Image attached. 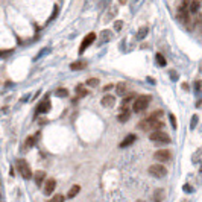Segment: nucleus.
<instances>
[{
    "label": "nucleus",
    "instance_id": "nucleus-1",
    "mask_svg": "<svg viewBox=\"0 0 202 202\" xmlns=\"http://www.w3.org/2000/svg\"><path fill=\"white\" fill-rule=\"evenodd\" d=\"M160 116H163V112L161 111H157V112H154V114H150L149 117H146L145 120H141L138 125H137V128L138 129H143V131H161V129L164 128V123L163 122H160L158 119H160Z\"/></svg>",
    "mask_w": 202,
    "mask_h": 202
},
{
    "label": "nucleus",
    "instance_id": "nucleus-2",
    "mask_svg": "<svg viewBox=\"0 0 202 202\" xmlns=\"http://www.w3.org/2000/svg\"><path fill=\"white\" fill-rule=\"evenodd\" d=\"M149 140L155 145H167L170 143V137L163 131H154L149 134Z\"/></svg>",
    "mask_w": 202,
    "mask_h": 202
},
{
    "label": "nucleus",
    "instance_id": "nucleus-3",
    "mask_svg": "<svg viewBox=\"0 0 202 202\" xmlns=\"http://www.w3.org/2000/svg\"><path fill=\"white\" fill-rule=\"evenodd\" d=\"M149 103H150V96H140L134 102L132 110H134V112H141V111H145L149 107Z\"/></svg>",
    "mask_w": 202,
    "mask_h": 202
},
{
    "label": "nucleus",
    "instance_id": "nucleus-4",
    "mask_svg": "<svg viewBox=\"0 0 202 202\" xmlns=\"http://www.w3.org/2000/svg\"><path fill=\"white\" fill-rule=\"evenodd\" d=\"M149 173H150L154 178L161 179V178H164L166 175H167V169L161 164H152V166H149Z\"/></svg>",
    "mask_w": 202,
    "mask_h": 202
},
{
    "label": "nucleus",
    "instance_id": "nucleus-5",
    "mask_svg": "<svg viewBox=\"0 0 202 202\" xmlns=\"http://www.w3.org/2000/svg\"><path fill=\"white\" fill-rule=\"evenodd\" d=\"M17 169H19L20 175L24 178V179H31L32 178V170L29 164L24 161V160H17Z\"/></svg>",
    "mask_w": 202,
    "mask_h": 202
},
{
    "label": "nucleus",
    "instance_id": "nucleus-6",
    "mask_svg": "<svg viewBox=\"0 0 202 202\" xmlns=\"http://www.w3.org/2000/svg\"><path fill=\"white\" fill-rule=\"evenodd\" d=\"M96 40V34L94 32H90V34H87L85 35V38L82 40V44H81V47H79V53H84L90 46L93 44V41Z\"/></svg>",
    "mask_w": 202,
    "mask_h": 202
},
{
    "label": "nucleus",
    "instance_id": "nucleus-7",
    "mask_svg": "<svg viewBox=\"0 0 202 202\" xmlns=\"http://www.w3.org/2000/svg\"><path fill=\"white\" fill-rule=\"evenodd\" d=\"M176 17L178 20L181 21V23H188V20H190V12H188V8H185V6H179L178 8V11H176Z\"/></svg>",
    "mask_w": 202,
    "mask_h": 202
},
{
    "label": "nucleus",
    "instance_id": "nucleus-8",
    "mask_svg": "<svg viewBox=\"0 0 202 202\" xmlns=\"http://www.w3.org/2000/svg\"><path fill=\"white\" fill-rule=\"evenodd\" d=\"M154 157H155V160H158V161H169V160H170V150L160 149V150H157V152L154 154Z\"/></svg>",
    "mask_w": 202,
    "mask_h": 202
},
{
    "label": "nucleus",
    "instance_id": "nucleus-9",
    "mask_svg": "<svg viewBox=\"0 0 202 202\" xmlns=\"http://www.w3.org/2000/svg\"><path fill=\"white\" fill-rule=\"evenodd\" d=\"M56 187V181L55 179H52V178H49L47 181H46V184H44V195H52L53 193V190H55Z\"/></svg>",
    "mask_w": 202,
    "mask_h": 202
},
{
    "label": "nucleus",
    "instance_id": "nucleus-10",
    "mask_svg": "<svg viewBox=\"0 0 202 202\" xmlns=\"http://www.w3.org/2000/svg\"><path fill=\"white\" fill-rule=\"evenodd\" d=\"M49 111H50V100H49V99H44L43 102H40V105H38V108H37V112L46 114V112H49Z\"/></svg>",
    "mask_w": 202,
    "mask_h": 202
},
{
    "label": "nucleus",
    "instance_id": "nucleus-11",
    "mask_svg": "<svg viewBox=\"0 0 202 202\" xmlns=\"http://www.w3.org/2000/svg\"><path fill=\"white\" fill-rule=\"evenodd\" d=\"M100 103H102L103 107H107V108H111V107L116 105V97L111 96V94H107V96L102 97V102H100Z\"/></svg>",
    "mask_w": 202,
    "mask_h": 202
},
{
    "label": "nucleus",
    "instance_id": "nucleus-12",
    "mask_svg": "<svg viewBox=\"0 0 202 202\" xmlns=\"http://www.w3.org/2000/svg\"><path fill=\"white\" fill-rule=\"evenodd\" d=\"M166 193L163 188H157V190H154V193H152V201L154 202H163Z\"/></svg>",
    "mask_w": 202,
    "mask_h": 202
},
{
    "label": "nucleus",
    "instance_id": "nucleus-13",
    "mask_svg": "<svg viewBox=\"0 0 202 202\" xmlns=\"http://www.w3.org/2000/svg\"><path fill=\"white\" fill-rule=\"evenodd\" d=\"M201 9V0H191L190 5H188V12L191 14H198Z\"/></svg>",
    "mask_w": 202,
    "mask_h": 202
},
{
    "label": "nucleus",
    "instance_id": "nucleus-14",
    "mask_svg": "<svg viewBox=\"0 0 202 202\" xmlns=\"http://www.w3.org/2000/svg\"><path fill=\"white\" fill-rule=\"evenodd\" d=\"M116 93H117V96H125V94H128V84H125V82L117 84V85H116Z\"/></svg>",
    "mask_w": 202,
    "mask_h": 202
},
{
    "label": "nucleus",
    "instance_id": "nucleus-15",
    "mask_svg": "<svg viewBox=\"0 0 202 202\" xmlns=\"http://www.w3.org/2000/svg\"><path fill=\"white\" fill-rule=\"evenodd\" d=\"M129 117H131V111L129 110H122V112L117 116V120L120 122V123H125V122H128Z\"/></svg>",
    "mask_w": 202,
    "mask_h": 202
},
{
    "label": "nucleus",
    "instance_id": "nucleus-16",
    "mask_svg": "<svg viewBox=\"0 0 202 202\" xmlns=\"http://www.w3.org/2000/svg\"><path fill=\"white\" fill-rule=\"evenodd\" d=\"M44 178H46V173H44L43 170H38V172H35V175H34L35 184H37L38 187H41V184H43V181H44Z\"/></svg>",
    "mask_w": 202,
    "mask_h": 202
},
{
    "label": "nucleus",
    "instance_id": "nucleus-17",
    "mask_svg": "<svg viewBox=\"0 0 202 202\" xmlns=\"http://www.w3.org/2000/svg\"><path fill=\"white\" fill-rule=\"evenodd\" d=\"M132 100H134V94L131 93V94H128V96H126V97L122 100V105H120V107H122V110H128L129 103H131Z\"/></svg>",
    "mask_w": 202,
    "mask_h": 202
},
{
    "label": "nucleus",
    "instance_id": "nucleus-18",
    "mask_svg": "<svg viewBox=\"0 0 202 202\" xmlns=\"http://www.w3.org/2000/svg\"><path fill=\"white\" fill-rule=\"evenodd\" d=\"M134 140H135V135H134V134H129L128 137H125V140L120 143V147H126V146H129V145H132Z\"/></svg>",
    "mask_w": 202,
    "mask_h": 202
},
{
    "label": "nucleus",
    "instance_id": "nucleus-19",
    "mask_svg": "<svg viewBox=\"0 0 202 202\" xmlns=\"http://www.w3.org/2000/svg\"><path fill=\"white\" fill-rule=\"evenodd\" d=\"M85 65H87L85 62H82V61H76V62H73V64L70 65V69H72V70H82Z\"/></svg>",
    "mask_w": 202,
    "mask_h": 202
},
{
    "label": "nucleus",
    "instance_id": "nucleus-20",
    "mask_svg": "<svg viewBox=\"0 0 202 202\" xmlns=\"http://www.w3.org/2000/svg\"><path fill=\"white\" fill-rule=\"evenodd\" d=\"M79 190H81V187H79V185H73V187L70 188V191H69V195H67V196H69V199H72V198H74V196H76V195L79 193Z\"/></svg>",
    "mask_w": 202,
    "mask_h": 202
},
{
    "label": "nucleus",
    "instance_id": "nucleus-21",
    "mask_svg": "<svg viewBox=\"0 0 202 202\" xmlns=\"http://www.w3.org/2000/svg\"><path fill=\"white\" fill-rule=\"evenodd\" d=\"M155 59H157L158 65H161V67H166V58L161 55V53H157V55H155Z\"/></svg>",
    "mask_w": 202,
    "mask_h": 202
},
{
    "label": "nucleus",
    "instance_id": "nucleus-22",
    "mask_svg": "<svg viewBox=\"0 0 202 202\" xmlns=\"http://www.w3.org/2000/svg\"><path fill=\"white\" fill-rule=\"evenodd\" d=\"M87 93H88V91H87L84 87H81V85H78V87H76V94H78L79 97H85V96H87Z\"/></svg>",
    "mask_w": 202,
    "mask_h": 202
},
{
    "label": "nucleus",
    "instance_id": "nucleus-23",
    "mask_svg": "<svg viewBox=\"0 0 202 202\" xmlns=\"http://www.w3.org/2000/svg\"><path fill=\"white\" fill-rule=\"evenodd\" d=\"M40 135V134H37V135H32V137H29L27 140H26V147H31L35 145V140H37V137Z\"/></svg>",
    "mask_w": 202,
    "mask_h": 202
},
{
    "label": "nucleus",
    "instance_id": "nucleus-24",
    "mask_svg": "<svg viewBox=\"0 0 202 202\" xmlns=\"http://www.w3.org/2000/svg\"><path fill=\"white\" fill-rule=\"evenodd\" d=\"M146 34H147L146 26H145V27H140V31H138V34H137V38H138V40H143V38L146 37Z\"/></svg>",
    "mask_w": 202,
    "mask_h": 202
},
{
    "label": "nucleus",
    "instance_id": "nucleus-25",
    "mask_svg": "<svg viewBox=\"0 0 202 202\" xmlns=\"http://www.w3.org/2000/svg\"><path fill=\"white\" fill-rule=\"evenodd\" d=\"M87 85H88V87H93V88L97 87V85H99V79H96V78H90V79L87 81Z\"/></svg>",
    "mask_w": 202,
    "mask_h": 202
},
{
    "label": "nucleus",
    "instance_id": "nucleus-26",
    "mask_svg": "<svg viewBox=\"0 0 202 202\" xmlns=\"http://www.w3.org/2000/svg\"><path fill=\"white\" fill-rule=\"evenodd\" d=\"M111 37H112V35H111V32H110V31H103V32H102V35H100L102 41H110Z\"/></svg>",
    "mask_w": 202,
    "mask_h": 202
},
{
    "label": "nucleus",
    "instance_id": "nucleus-27",
    "mask_svg": "<svg viewBox=\"0 0 202 202\" xmlns=\"http://www.w3.org/2000/svg\"><path fill=\"white\" fill-rule=\"evenodd\" d=\"M56 96H58V97H67V96H69V91H67L65 88H59V90H56Z\"/></svg>",
    "mask_w": 202,
    "mask_h": 202
},
{
    "label": "nucleus",
    "instance_id": "nucleus-28",
    "mask_svg": "<svg viewBox=\"0 0 202 202\" xmlns=\"http://www.w3.org/2000/svg\"><path fill=\"white\" fill-rule=\"evenodd\" d=\"M50 202H64V196H62V195H56V196L52 198Z\"/></svg>",
    "mask_w": 202,
    "mask_h": 202
},
{
    "label": "nucleus",
    "instance_id": "nucleus-29",
    "mask_svg": "<svg viewBox=\"0 0 202 202\" xmlns=\"http://www.w3.org/2000/svg\"><path fill=\"white\" fill-rule=\"evenodd\" d=\"M196 123H198V116H193V119H191V125H190V129H195Z\"/></svg>",
    "mask_w": 202,
    "mask_h": 202
},
{
    "label": "nucleus",
    "instance_id": "nucleus-30",
    "mask_svg": "<svg viewBox=\"0 0 202 202\" xmlns=\"http://www.w3.org/2000/svg\"><path fill=\"white\" fill-rule=\"evenodd\" d=\"M122 26H123V23H122L120 20L114 23V29H116V31H120V29H122Z\"/></svg>",
    "mask_w": 202,
    "mask_h": 202
},
{
    "label": "nucleus",
    "instance_id": "nucleus-31",
    "mask_svg": "<svg viewBox=\"0 0 202 202\" xmlns=\"http://www.w3.org/2000/svg\"><path fill=\"white\" fill-rule=\"evenodd\" d=\"M169 117H170V123H172V126H173V128H176V120H175V116H173V114H170Z\"/></svg>",
    "mask_w": 202,
    "mask_h": 202
},
{
    "label": "nucleus",
    "instance_id": "nucleus-32",
    "mask_svg": "<svg viewBox=\"0 0 202 202\" xmlns=\"http://www.w3.org/2000/svg\"><path fill=\"white\" fill-rule=\"evenodd\" d=\"M12 53V50H0V58L2 56H8V55H11Z\"/></svg>",
    "mask_w": 202,
    "mask_h": 202
},
{
    "label": "nucleus",
    "instance_id": "nucleus-33",
    "mask_svg": "<svg viewBox=\"0 0 202 202\" xmlns=\"http://www.w3.org/2000/svg\"><path fill=\"white\" fill-rule=\"evenodd\" d=\"M58 15V6H53V14H52V17H50V20H53Z\"/></svg>",
    "mask_w": 202,
    "mask_h": 202
},
{
    "label": "nucleus",
    "instance_id": "nucleus-34",
    "mask_svg": "<svg viewBox=\"0 0 202 202\" xmlns=\"http://www.w3.org/2000/svg\"><path fill=\"white\" fill-rule=\"evenodd\" d=\"M201 90V84H199V81L196 82V91H199Z\"/></svg>",
    "mask_w": 202,
    "mask_h": 202
},
{
    "label": "nucleus",
    "instance_id": "nucleus-35",
    "mask_svg": "<svg viewBox=\"0 0 202 202\" xmlns=\"http://www.w3.org/2000/svg\"><path fill=\"white\" fill-rule=\"evenodd\" d=\"M184 188H185V191H191V187H188V185H185Z\"/></svg>",
    "mask_w": 202,
    "mask_h": 202
},
{
    "label": "nucleus",
    "instance_id": "nucleus-36",
    "mask_svg": "<svg viewBox=\"0 0 202 202\" xmlns=\"http://www.w3.org/2000/svg\"><path fill=\"white\" fill-rule=\"evenodd\" d=\"M137 202H145V201H137Z\"/></svg>",
    "mask_w": 202,
    "mask_h": 202
},
{
    "label": "nucleus",
    "instance_id": "nucleus-37",
    "mask_svg": "<svg viewBox=\"0 0 202 202\" xmlns=\"http://www.w3.org/2000/svg\"><path fill=\"white\" fill-rule=\"evenodd\" d=\"M0 202H2V201H0Z\"/></svg>",
    "mask_w": 202,
    "mask_h": 202
}]
</instances>
